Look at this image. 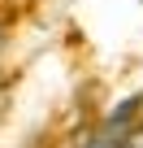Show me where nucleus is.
I'll list each match as a JSON object with an SVG mask.
<instances>
[{
	"label": "nucleus",
	"instance_id": "obj_1",
	"mask_svg": "<svg viewBox=\"0 0 143 148\" xmlns=\"http://www.w3.org/2000/svg\"><path fill=\"white\" fill-rule=\"evenodd\" d=\"M87 148H117V144H113V135H96V139H91Z\"/></svg>",
	"mask_w": 143,
	"mask_h": 148
},
{
	"label": "nucleus",
	"instance_id": "obj_2",
	"mask_svg": "<svg viewBox=\"0 0 143 148\" xmlns=\"http://www.w3.org/2000/svg\"><path fill=\"white\" fill-rule=\"evenodd\" d=\"M117 148H143V131H134V135H130L126 144H117Z\"/></svg>",
	"mask_w": 143,
	"mask_h": 148
}]
</instances>
